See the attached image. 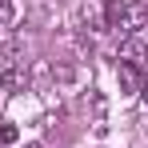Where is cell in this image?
<instances>
[{"label":"cell","mask_w":148,"mask_h":148,"mask_svg":"<svg viewBox=\"0 0 148 148\" xmlns=\"http://www.w3.org/2000/svg\"><path fill=\"white\" fill-rule=\"evenodd\" d=\"M148 24V4H140V0H124V12L116 16V24L108 28V32H116V36H136L140 28Z\"/></svg>","instance_id":"obj_1"},{"label":"cell","mask_w":148,"mask_h":148,"mask_svg":"<svg viewBox=\"0 0 148 148\" xmlns=\"http://www.w3.org/2000/svg\"><path fill=\"white\" fill-rule=\"evenodd\" d=\"M116 80H120V92L136 96V92H144V88H148V68H136V64L116 60Z\"/></svg>","instance_id":"obj_2"},{"label":"cell","mask_w":148,"mask_h":148,"mask_svg":"<svg viewBox=\"0 0 148 148\" xmlns=\"http://www.w3.org/2000/svg\"><path fill=\"white\" fill-rule=\"evenodd\" d=\"M116 60H124V64H136V68H148V44L140 40V36H124L120 48H116Z\"/></svg>","instance_id":"obj_3"},{"label":"cell","mask_w":148,"mask_h":148,"mask_svg":"<svg viewBox=\"0 0 148 148\" xmlns=\"http://www.w3.org/2000/svg\"><path fill=\"white\" fill-rule=\"evenodd\" d=\"M0 84H4L8 92H20L28 84V64L16 60V56H8V60H4V72H0Z\"/></svg>","instance_id":"obj_4"},{"label":"cell","mask_w":148,"mask_h":148,"mask_svg":"<svg viewBox=\"0 0 148 148\" xmlns=\"http://www.w3.org/2000/svg\"><path fill=\"white\" fill-rule=\"evenodd\" d=\"M12 20H16V4L12 0H0V28H8Z\"/></svg>","instance_id":"obj_5"},{"label":"cell","mask_w":148,"mask_h":148,"mask_svg":"<svg viewBox=\"0 0 148 148\" xmlns=\"http://www.w3.org/2000/svg\"><path fill=\"white\" fill-rule=\"evenodd\" d=\"M0 140H4V144H16V140H20L16 124H0Z\"/></svg>","instance_id":"obj_6"},{"label":"cell","mask_w":148,"mask_h":148,"mask_svg":"<svg viewBox=\"0 0 148 148\" xmlns=\"http://www.w3.org/2000/svg\"><path fill=\"white\" fill-rule=\"evenodd\" d=\"M24 148H44V144H24Z\"/></svg>","instance_id":"obj_7"},{"label":"cell","mask_w":148,"mask_h":148,"mask_svg":"<svg viewBox=\"0 0 148 148\" xmlns=\"http://www.w3.org/2000/svg\"><path fill=\"white\" fill-rule=\"evenodd\" d=\"M144 100H148V88H144Z\"/></svg>","instance_id":"obj_8"}]
</instances>
